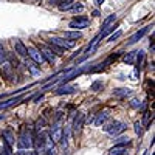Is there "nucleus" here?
Listing matches in <instances>:
<instances>
[{"label": "nucleus", "instance_id": "obj_18", "mask_svg": "<svg viewBox=\"0 0 155 155\" xmlns=\"http://www.w3.org/2000/svg\"><path fill=\"white\" fill-rule=\"evenodd\" d=\"M113 141H115V146H129L130 144V140H129L127 137H118Z\"/></svg>", "mask_w": 155, "mask_h": 155}, {"label": "nucleus", "instance_id": "obj_25", "mask_svg": "<svg viewBox=\"0 0 155 155\" xmlns=\"http://www.w3.org/2000/svg\"><path fill=\"white\" fill-rule=\"evenodd\" d=\"M27 67L30 68V71H31L33 74H37L39 71H41V70H39V68L34 65V62H33V61H27Z\"/></svg>", "mask_w": 155, "mask_h": 155}, {"label": "nucleus", "instance_id": "obj_23", "mask_svg": "<svg viewBox=\"0 0 155 155\" xmlns=\"http://www.w3.org/2000/svg\"><path fill=\"white\" fill-rule=\"evenodd\" d=\"M104 87V84H102V81H95L92 85H90V90H93V92H99V90Z\"/></svg>", "mask_w": 155, "mask_h": 155}, {"label": "nucleus", "instance_id": "obj_17", "mask_svg": "<svg viewBox=\"0 0 155 155\" xmlns=\"http://www.w3.org/2000/svg\"><path fill=\"white\" fill-rule=\"evenodd\" d=\"M68 140H70V129L67 127L65 130H62V138H61V141H62V149H67Z\"/></svg>", "mask_w": 155, "mask_h": 155}, {"label": "nucleus", "instance_id": "obj_26", "mask_svg": "<svg viewBox=\"0 0 155 155\" xmlns=\"http://www.w3.org/2000/svg\"><path fill=\"white\" fill-rule=\"evenodd\" d=\"M106 68V64L102 62V64H99V65H96V67H93V68H90V73H96V71H101V70H104Z\"/></svg>", "mask_w": 155, "mask_h": 155}, {"label": "nucleus", "instance_id": "obj_4", "mask_svg": "<svg viewBox=\"0 0 155 155\" xmlns=\"http://www.w3.org/2000/svg\"><path fill=\"white\" fill-rule=\"evenodd\" d=\"M27 53H28V56L33 59V62H37V64H44V62H45V59L42 58L39 48H36V47H33V45H28V47H27Z\"/></svg>", "mask_w": 155, "mask_h": 155}, {"label": "nucleus", "instance_id": "obj_6", "mask_svg": "<svg viewBox=\"0 0 155 155\" xmlns=\"http://www.w3.org/2000/svg\"><path fill=\"white\" fill-rule=\"evenodd\" d=\"M2 140H3L5 147H8V149L12 147V144H14V134H12L11 129H5L2 132Z\"/></svg>", "mask_w": 155, "mask_h": 155}, {"label": "nucleus", "instance_id": "obj_15", "mask_svg": "<svg viewBox=\"0 0 155 155\" xmlns=\"http://www.w3.org/2000/svg\"><path fill=\"white\" fill-rule=\"evenodd\" d=\"M73 3H74V0H59V2H58V8L61 11H68Z\"/></svg>", "mask_w": 155, "mask_h": 155}, {"label": "nucleus", "instance_id": "obj_22", "mask_svg": "<svg viewBox=\"0 0 155 155\" xmlns=\"http://www.w3.org/2000/svg\"><path fill=\"white\" fill-rule=\"evenodd\" d=\"M115 19H116V16H115V14H110L104 22H102V27H101V28H104V30H106L107 27H110V23H112V22H115Z\"/></svg>", "mask_w": 155, "mask_h": 155}, {"label": "nucleus", "instance_id": "obj_8", "mask_svg": "<svg viewBox=\"0 0 155 155\" xmlns=\"http://www.w3.org/2000/svg\"><path fill=\"white\" fill-rule=\"evenodd\" d=\"M109 118H110V112L109 110H102V112H99L96 115V118L93 120V123H95V126H104Z\"/></svg>", "mask_w": 155, "mask_h": 155}, {"label": "nucleus", "instance_id": "obj_38", "mask_svg": "<svg viewBox=\"0 0 155 155\" xmlns=\"http://www.w3.org/2000/svg\"><path fill=\"white\" fill-rule=\"evenodd\" d=\"M121 155H123V153H121Z\"/></svg>", "mask_w": 155, "mask_h": 155}, {"label": "nucleus", "instance_id": "obj_27", "mask_svg": "<svg viewBox=\"0 0 155 155\" xmlns=\"http://www.w3.org/2000/svg\"><path fill=\"white\" fill-rule=\"evenodd\" d=\"M135 134H137V135H140V137L143 135V124H140L138 121L135 123Z\"/></svg>", "mask_w": 155, "mask_h": 155}, {"label": "nucleus", "instance_id": "obj_29", "mask_svg": "<svg viewBox=\"0 0 155 155\" xmlns=\"http://www.w3.org/2000/svg\"><path fill=\"white\" fill-rule=\"evenodd\" d=\"M70 9H73V11H76V12H78V11H82V9H84V5H82V3H74V5H71Z\"/></svg>", "mask_w": 155, "mask_h": 155}, {"label": "nucleus", "instance_id": "obj_33", "mask_svg": "<svg viewBox=\"0 0 155 155\" xmlns=\"http://www.w3.org/2000/svg\"><path fill=\"white\" fill-rule=\"evenodd\" d=\"M58 2H59V0H47L48 5H58Z\"/></svg>", "mask_w": 155, "mask_h": 155}, {"label": "nucleus", "instance_id": "obj_37", "mask_svg": "<svg viewBox=\"0 0 155 155\" xmlns=\"http://www.w3.org/2000/svg\"><path fill=\"white\" fill-rule=\"evenodd\" d=\"M143 155H147V152H144V153H143Z\"/></svg>", "mask_w": 155, "mask_h": 155}, {"label": "nucleus", "instance_id": "obj_24", "mask_svg": "<svg viewBox=\"0 0 155 155\" xmlns=\"http://www.w3.org/2000/svg\"><path fill=\"white\" fill-rule=\"evenodd\" d=\"M6 61H8V54H6L3 45L0 44V64H3V62H6Z\"/></svg>", "mask_w": 155, "mask_h": 155}, {"label": "nucleus", "instance_id": "obj_30", "mask_svg": "<svg viewBox=\"0 0 155 155\" xmlns=\"http://www.w3.org/2000/svg\"><path fill=\"white\" fill-rule=\"evenodd\" d=\"M140 106H141V104H140V101H138V99H132V101H130V107H134V109H140Z\"/></svg>", "mask_w": 155, "mask_h": 155}, {"label": "nucleus", "instance_id": "obj_19", "mask_svg": "<svg viewBox=\"0 0 155 155\" xmlns=\"http://www.w3.org/2000/svg\"><path fill=\"white\" fill-rule=\"evenodd\" d=\"M64 37L65 39H81L82 34L79 31H67V33H64Z\"/></svg>", "mask_w": 155, "mask_h": 155}, {"label": "nucleus", "instance_id": "obj_13", "mask_svg": "<svg viewBox=\"0 0 155 155\" xmlns=\"http://www.w3.org/2000/svg\"><path fill=\"white\" fill-rule=\"evenodd\" d=\"M14 50H16V53H17L19 56H22V58L28 56V53H27V47L23 45L22 41H16V42H14Z\"/></svg>", "mask_w": 155, "mask_h": 155}, {"label": "nucleus", "instance_id": "obj_1", "mask_svg": "<svg viewBox=\"0 0 155 155\" xmlns=\"http://www.w3.org/2000/svg\"><path fill=\"white\" fill-rule=\"evenodd\" d=\"M17 146H19V149H30L33 146V135L27 127L22 129L19 140H17Z\"/></svg>", "mask_w": 155, "mask_h": 155}, {"label": "nucleus", "instance_id": "obj_31", "mask_svg": "<svg viewBox=\"0 0 155 155\" xmlns=\"http://www.w3.org/2000/svg\"><path fill=\"white\" fill-rule=\"evenodd\" d=\"M149 120H150V113L146 112L144 113V123H146V126H149Z\"/></svg>", "mask_w": 155, "mask_h": 155}, {"label": "nucleus", "instance_id": "obj_14", "mask_svg": "<svg viewBox=\"0 0 155 155\" xmlns=\"http://www.w3.org/2000/svg\"><path fill=\"white\" fill-rule=\"evenodd\" d=\"M129 95H132V90L130 88H115L113 90V96L115 98H127Z\"/></svg>", "mask_w": 155, "mask_h": 155}, {"label": "nucleus", "instance_id": "obj_20", "mask_svg": "<svg viewBox=\"0 0 155 155\" xmlns=\"http://www.w3.org/2000/svg\"><path fill=\"white\" fill-rule=\"evenodd\" d=\"M124 150H126V146H115L109 150V153L110 155H121V153H124Z\"/></svg>", "mask_w": 155, "mask_h": 155}, {"label": "nucleus", "instance_id": "obj_34", "mask_svg": "<svg viewBox=\"0 0 155 155\" xmlns=\"http://www.w3.org/2000/svg\"><path fill=\"white\" fill-rule=\"evenodd\" d=\"M47 155H54V153H53V149H48V152H47Z\"/></svg>", "mask_w": 155, "mask_h": 155}, {"label": "nucleus", "instance_id": "obj_35", "mask_svg": "<svg viewBox=\"0 0 155 155\" xmlns=\"http://www.w3.org/2000/svg\"><path fill=\"white\" fill-rule=\"evenodd\" d=\"M23 155H37L36 152H30V153H23Z\"/></svg>", "mask_w": 155, "mask_h": 155}, {"label": "nucleus", "instance_id": "obj_10", "mask_svg": "<svg viewBox=\"0 0 155 155\" xmlns=\"http://www.w3.org/2000/svg\"><path fill=\"white\" fill-rule=\"evenodd\" d=\"M88 25V19H85V17H76V19H73L71 22H70V28H85Z\"/></svg>", "mask_w": 155, "mask_h": 155}, {"label": "nucleus", "instance_id": "obj_21", "mask_svg": "<svg viewBox=\"0 0 155 155\" xmlns=\"http://www.w3.org/2000/svg\"><path fill=\"white\" fill-rule=\"evenodd\" d=\"M135 56H137V51H130V53H127V54L124 56V62L129 64V65H132L134 61H135Z\"/></svg>", "mask_w": 155, "mask_h": 155}, {"label": "nucleus", "instance_id": "obj_32", "mask_svg": "<svg viewBox=\"0 0 155 155\" xmlns=\"http://www.w3.org/2000/svg\"><path fill=\"white\" fill-rule=\"evenodd\" d=\"M0 155H11V149H8V147H5L3 150H2V153Z\"/></svg>", "mask_w": 155, "mask_h": 155}, {"label": "nucleus", "instance_id": "obj_9", "mask_svg": "<svg viewBox=\"0 0 155 155\" xmlns=\"http://www.w3.org/2000/svg\"><path fill=\"white\" fill-rule=\"evenodd\" d=\"M50 137H51V141H53V143H59L61 138H62V127L58 126V124H56L54 127H51Z\"/></svg>", "mask_w": 155, "mask_h": 155}, {"label": "nucleus", "instance_id": "obj_12", "mask_svg": "<svg viewBox=\"0 0 155 155\" xmlns=\"http://www.w3.org/2000/svg\"><path fill=\"white\" fill-rule=\"evenodd\" d=\"M149 28H150V27H144V28H141L140 31H137V33H135V34H134V36H132L130 39H129V45H132V44H137V42L140 41V39H141V37H143V36H144V34H146V33L149 31Z\"/></svg>", "mask_w": 155, "mask_h": 155}, {"label": "nucleus", "instance_id": "obj_2", "mask_svg": "<svg viewBox=\"0 0 155 155\" xmlns=\"http://www.w3.org/2000/svg\"><path fill=\"white\" fill-rule=\"evenodd\" d=\"M104 130L107 132V134H110V135H120V134H123L126 129H127V124L126 123H121V121H112V123H109V124H104Z\"/></svg>", "mask_w": 155, "mask_h": 155}, {"label": "nucleus", "instance_id": "obj_11", "mask_svg": "<svg viewBox=\"0 0 155 155\" xmlns=\"http://www.w3.org/2000/svg\"><path fill=\"white\" fill-rule=\"evenodd\" d=\"M76 90H78L76 85H62V87H59L54 92V95H58V96H61V95H70V93H74Z\"/></svg>", "mask_w": 155, "mask_h": 155}, {"label": "nucleus", "instance_id": "obj_3", "mask_svg": "<svg viewBox=\"0 0 155 155\" xmlns=\"http://www.w3.org/2000/svg\"><path fill=\"white\" fill-rule=\"evenodd\" d=\"M50 44H53V45H56V47H59L61 50H70V48H73L74 47V41H65V37H50V41H48Z\"/></svg>", "mask_w": 155, "mask_h": 155}, {"label": "nucleus", "instance_id": "obj_28", "mask_svg": "<svg viewBox=\"0 0 155 155\" xmlns=\"http://www.w3.org/2000/svg\"><path fill=\"white\" fill-rule=\"evenodd\" d=\"M121 34H123L121 31H116L115 34H112V36L109 37V41H107V42H115V41H116V39H118V37H120Z\"/></svg>", "mask_w": 155, "mask_h": 155}, {"label": "nucleus", "instance_id": "obj_36", "mask_svg": "<svg viewBox=\"0 0 155 155\" xmlns=\"http://www.w3.org/2000/svg\"><path fill=\"white\" fill-rule=\"evenodd\" d=\"M17 155H23V152H19V153H17Z\"/></svg>", "mask_w": 155, "mask_h": 155}, {"label": "nucleus", "instance_id": "obj_5", "mask_svg": "<svg viewBox=\"0 0 155 155\" xmlns=\"http://www.w3.org/2000/svg\"><path fill=\"white\" fill-rule=\"evenodd\" d=\"M39 51H41V54H42V58L47 61V62H50V64H53L54 61H56V54L53 53V50H51L50 47H45V45H41L39 47Z\"/></svg>", "mask_w": 155, "mask_h": 155}, {"label": "nucleus", "instance_id": "obj_7", "mask_svg": "<svg viewBox=\"0 0 155 155\" xmlns=\"http://www.w3.org/2000/svg\"><path fill=\"white\" fill-rule=\"evenodd\" d=\"M84 121H85V115L84 113H76V116H74V120H73V132H81V129H82V126H84Z\"/></svg>", "mask_w": 155, "mask_h": 155}, {"label": "nucleus", "instance_id": "obj_16", "mask_svg": "<svg viewBox=\"0 0 155 155\" xmlns=\"http://www.w3.org/2000/svg\"><path fill=\"white\" fill-rule=\"evenodd\" d=\"M20 99H22V96H17V98H11V99H8V101L2 102V104H0V110H2V109H8V107H11V106L17 104V102H19Z\"/></svg>", "mask_w": 155, "mask_h": 155}]
</instances>
